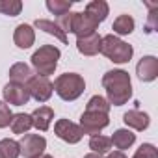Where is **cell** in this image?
Wrapping results in <instances>:
<instances>
[{"label": "cell", "mask_w": 158, "mask_h": 158, "mask_svg": "<svg viewBox=\"0 0 158 158\" xmlns=\"http://www.w3.org/2000/svg\"><path fill=\"white\" fill-rule=\"evenodd\" d=\"M19 154H21L19 141H15V139L0 141V158H19Z\"/></svg>", "instance_id": "obj_23"}, {"label": "cell", "mask_w": 158, "mask_h": 158, "mask_svg": "<svg viewBox=\"0 0 158 158\" xmlns=\"http://www.w3.org/2000/svg\"><path fill=\"white\" fill-rule=\"evenodd\" d=\"M123 121H125L127 127H132L136 130H145L149 127V123H151L149 115L143 114V112H139V110H128L123 115Z\"/></svg>", "instance_id": "obj_15"}, {"label": "cell", "mask_w": 158, "mask_h": 158, "mask_svg": "<svg viewBox=\"0 0 158 158\" xmlns=\"http://www.w3.org/2000/svg\"><path fill=\"white\" fill-rule=\"evenodd\" d=\"M84 158H102V154H97V152H89V154H86Z\"/></svg>", "instance_id": "obj_30"}, {"label": "cell", "mask_w": 158, "mask_h": 158, "mask_svg": "<svg viewBox=\"0 0 158 158\" xmlns=\"http://www.w3.org/2000/svg\"><path fill=\"white\" fill-rule=\"evenodd\" d=\"M28 88V93L32 99H35L37 102H47L50 97H52V91H54V86L52 82L48 80L47 76H32L30 82L26 84Z\"/></svg>", "instance_id": "obj_6"}, {"label": "cell", "mask_w": 158, "mask_h": 158, "mask_svg": "<svg viewBox=\"0 0 158 158\" xmlns=\"http://www.w3.org/2000/svg\"><path fill=\"white\" fill-rule=\"evenodd\" d=\"M71 6H73L71 0H69V2H67V0H47V10H48L50 13L58 15V17H61V15L69 13Z\"/></svg>", "instance_id": "obj_24"}, {"label": "cell", "mask_w": 158, "mask_h": 158, "mask_svg": "<svg viewBox=\"0 0 158 158\" xmlns=\"http://www.w3.org/2000/svg\"><path fill=\"white\" fill-rule=\"evenodd\" d=\"M108 110H110V104L101 95L91 97L89 102H88V108H86V112H101V114H108Z\"/></svg>", "instance_id": "obj_26"}, {"label": "cell", "mask_w": 158, "mask_h": 158, "mask_svg": "<svg viewBox=\"0 0 158 158\" xmlns=\"http://www.w3.org/2000/svg\"><path fill=\"white\" fill-rule=\"evenodd\" d=\"M110 139H112V143H114L115 149L123 151V149H128V147L136 141V134H132L128 128H119V130L114 132V136H112Z\"/></svg>", "instance_id": "obj_17"}, {"label": "cell", "mask_w": 158, "mask_h": 158, "mask_svg": "<svg viewBox=\"0 0 158 158\" xmlns=\"http://www.w3.org/2000/svg\"><path fill=\"white\" fill-rule=\"evenodd\" d=\"M102 86L106 88L108 104L123 106L132 97V86H130V74L127 71H108L102 76Z\"/></svg>", "instance_id": "obj_1"}, {"label": "cell", "mask_w": 158, "mask_h": 158, "mask_svg": "<svg viewBox=\"0 0 158 158\" xmlns=\"http://www.w3.org/2000/svg\"><path fill=\"white\" fill-rule=\"evenodd\" d=\"M110 147H112V139L106 138V136L95 134V136H91V139H89V149H91L93 152H97V154H104V152H108Z\"/></svg>", "instance_id": "obj_22"}, {"label": "cell", "mask_w": 158, "mask_h": 158, "mask_svg": "<svg viewBox=\"0 0 158 158\" xmlns=\"http://www.w3.org/2000/svg\"><path fill=\"white\" fill-rule=\"evenodd\" d=\"M106 158H127V154L123 151H115V152H110Z\"/></svg>", "instance_id": "obj_29"}, {"label": "cell", "mask_w": 158, "mask_h": 158, "mask_svg": "<svg viewBox=\"0 0 158 158\" xmlns=\"http://www.w3.org/2000/svg\"><path fill=\"white\" fill-rule=\"evenodd\" d=\"M11 130H13V134H24V132H28L34 125H32V117L28 115V114H15L13 117H11Z\"/></svg>", "instance_id": "obj_21"}, {"label": "cell", "mask_w": 158, "mask_h": 158, "mask_svg": "<svg viewBox=\"0 0 158 158\" xmlns=\"http://www.w3.org/2000/svg\"><path fill=\"white\" fill-rule=\"evenodd\" d=\"M23 10V2L21 0H0V13L10 15V17H17Z\"/></svg>", "instance_id": "obj_25"}, {"label": "cell", "mask_w": 158, "mask_h": 158, "mask_svg": "<svg viewBox=\"0 0 158 158\" xmlns=\"http://www.w3.org/2000/svg\"><path fill=\"white\" fill-rule=\"evenodd\" d=\"M110 123V117L108 114H101V112H84L82 117H80V130L82 134H99L104 127H108Z\"/></svg>", "instance_id": "obj_5"}, {"label": "cell", "mask_w": 158, "mask_h": 158, "mask_svg": "<svg viewBox=\"0 0 158 158\" xmlns=\"http://www.w3.org/2000/svg\"><path fill=\"white\" fill-rule=\"evenodd\" d=\"M136 74L141 82H152L158 76V60L154 56H145L136 65Z\"/></svg>", "instance_id": "obj_11"}, {"label": "cell", "mask_w": 158, "mask_h": 158, "mask_svg": "<svg viewBox=\"0 0 158 158\" xmlns=\"http://www.w3.org/2000/svg\"><path fill=\"white\" fill-rule=\"evenodd\" d=\"M11 117H13V114H11L10 106H8L6 102H2V101H0V128L8 127V125L11 123Z\"/></svg>", "instance_id": "obj_28"}, {"label": "cell", "mask_w": 158, "mask_h": 158, "mask_svg": "<svg viewBox=\"0 0 158 158\" xmlns=\"http://www.w3.org/2000/svg\"><path fill=\"white\" fill-rule=\"evenodd\" d=\"M60 56H61V52H60L58 47L43 45V47H39V50H35L32 54V65H34V69L37 71L39 76L48 78V74H52L56 71Z\"/></svg>", "instance_id": "obj_4"}, {"label": "cell", "mask_w": 158, "mask_h": 158, "mask_svg": "<svg viewBox=\"0 0 158 158\" xmlns=\"http://www.w3.org/2000/svg\"><path fill=\"white\" fill-rule=\"evenodd\" d=\"M39 158H52V156H48V154H41Z\"/></svg>", "instance_id": "obj_31"}, {"label": "cell", "mask_w": 158, "mask_h": 158, "mask_svg": "<svg viewBox=\"0 0 158 158\" xmlns=\"http://www.w3.org/2000/svg\"><path fill=\"white\" fill-rule=\"evenodd\" d=\"M35 28H39V30H43V32H47V34H50V35H54L56 39H60L61 43H67V34L56 24V23H52V21H47V19H37L35 21Z\"/></svg>", "instance_id": "obj_19"}, {"label": "cell", "mask_w": 158, "mask_h": 158, "mask_svg": "<svg viewBox=\"0 0 158 158\" xmlns=\"http://www.w3.org/2000/svg\"><path fill=\"white\" fill-rule=\"evenodd\" d=\"M101 52L114 63H127V61H130L134 48H132V45L119 39L117 35L110 34V35L101 37Z\"/></svg>", "instance_id": "obj_3"}, {"label": "cell", "mask_w": 158, "mask_h": 158, "mask_svg": "<svg viewBox=\"0 0 158 158\" xmlns=\"http://www.w3.org/2000/svg\"><path fill=\"white\" fill-rule=\"evenodd\" d=\"M2 95H4L6 104H13V106H24L30 101L28 88L23 86V84H15V82L6 84L4 89H2Z\"/></svg>", "instance_id": "obj_9"}, {"label": "cell", "mask_w": 158, "mask_h": 158, "mask_svg": "<svg viewBox=\"0 0 158 158\" xmlns=\"http://www.w3.org/2000/svg\"><path fill=\"white\" fill-rule=\"evenodd\" d=\"M19 149L24 158H39L47 149V139L39 134H24V138L19 141Z\"/></svg>", "instance_id": "obj_7"}, {"label": "cell", "mask_w": 158, "mask_h": 158, "mask_svg": "<svg viewBox=\"0 0 158 158\" xmlns=\"http://www.w3.org/2000/svg\"><path fill=\"white\" fill-rule=\"evenodd\" d=\"M99 23L88 15L86 11L84 13H73V23H71V32L76 34L78 37H84V35H89L97 30Z\"/></svg>", "instance_id": "obj_10"}, {"label": "cell", "mask_w": 158, "mask_h": 158, "mask_svg": "<svg viewBox=\"0 0 158 158\" xmlns=\"http://www.w3.org/2000/svg\"><path fill=\"white\" fill-rule=\"evenodd\" d=\"M132 158H158V151H156L154 145H151V143H143V145L136 151V154H134Z\"/></svg>", "instance_id": "obj_27"}, {"label": "cell", "mask_w": 158, "mask_h": 158, "mask_svg": "<svg viewBox=\"0 0 158 158\" xmlns=\"http://www.w3.org/2000/svg\"><path fill=\"white\" fill-rule=\"evenodd\" d=\"M32 125L37 128V130H48V127H50V121L54 119V110L50 108V106H39L32 115Z\"/></svg>", "instance_id": "obj_14"}, {"label": "cell", "mask_w": 158, "mask_h": 158, "mask_svg": "<svg viewBox=\"0 0 158 158\" xmlns=\"http://www.w3.org/2000/svg\"><path fill=\"white\" fill-rule=\"evenodd\" d=\"M86 13H88V15H91V17L101 24V23L108 17L110 8H108V4L104 2V0H93V2H89V4H88Z\"/></svg>", "instance_id": "obj_18"}, {"label": "cell", "mask_w": 158, "mask_h": 158, "mask_svg": "<svg viewBox=\"0 0 158 158\" xmlns=\"http://www.w3.org/2000/svg\"><path fill=\"white\" fill-rule=\"evenodd\" d=\"M134 26H136V23H134V19H132L130 15H119V17L114 21L112 30H114L115 34H119V35H128V34L134 32Z\"/></svg>", "instance_id": "obj_20"}, {"label": "cell", "mask_w": 158, "mask_h": 158, "mask_svg": "<svg viewBox=\"0 0 158 158\" xmlns=\"http://www.w3.org/2000/svg\"><path fill=\"white\" fill-rule=\"evenodd\" d=\"M54 132H56V136L60 139H63L67 143H78V141L82 139V136H84L82 130H80V127L74 125L69 119H58L56 125H54Z\"/></svg>", "instance_id": "obj_8"}, {"label": "cell", "mask_w": 158, "mask_h": 158, "mask_svg": "<svg viewBox=\"0 0 158 158\" xmlns=\"http://www.w3.org/2000/svg\"><path fill=\"white\" fill-rule=\"evenodd\" d=\"M76 48L80 54L84 56H95L101 52V35L97 32L84 35V37H78L76 39Z\"/></svg>", "instance_id": "obj_12"}, {"label": "cell", "mask_w": 158, "mask_h": 158, "mask_svg": "<svg viewBox=\"0 0 158 158\" xmlns=\"http://www.w3.org/2000/svg\"><path fill=\"white\" fill-rule=\"evenodd\" d=\"M13 41L19 48H30L35 41V34H34V28L30 24H19L15 28V34H13Z\"/></svg>", "instance_id": "obj_13"}, {"label": "cell", "mask_w": 158, "mask_h": 158, "mask_svg": "<svg viewBox=\"0 0 158 158\" xmlns=\"http://www.w3.org/2000/svg\"><path fill=\"white\" fill-rule=\"evenodd\" d=\"M54 91L58 93L60 99L63 101H76L86 89V82L80 74L76 73H65L60 74L56 80H54Z\"/></svg>", "instance_id": "obj_2"}, {"label": "cell", "mask_w": 158, "mask_h": 158, "mask_svg": "<svg viewBox=\"0 0 158 158\" xmlns=\"http://www.w3.org/2000/svg\"><path fill=\"white\" fill-rule=\"evenodd\" d=\"M32 76H34V74H32V69H30L26 63H15V65H11V69H10V78H11V82H15V84L26 86V84L30 82Z\"/></svg>", "instance_id": "obj_16"}]
</instances>
